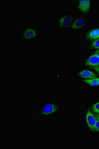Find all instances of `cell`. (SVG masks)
I'll list each match as a JSON object with an SVG mask.
<instances>
[{"mask_svg":"<svg viewBox=\"0 0 99 149\" xmlns=\"http://www.w3.org/2000/svg\"><path fill=\"white\" fill-rule=\"evenodd\" d=\"M73 19V17L72 15L65 14L64 15L60 17L58 19H57V26L59 28L64 29L70 26Z\"/></svg>","mask_w":99,"mask_h":149,"instance_id":"obj_1","label":"cell"},{"mask_svg":"<svg viewBox=\"0 0 99 149\" xmlns=\"http://www.w3.org/2000/svg\"><path fill=\"white\" fill-rule=\"evenodd\" d=\"M86 120L89 129H90L91 131L92 132L97 131L96 123H97V119L90 110H88L86 113Z\"/></svg>","mask_w":99,"mask_h":149,"instance_id":"obj_2","label":"cell"},{"mask_svg":"<svg viewBox=\"0 0 99 149\" xmlns=\"http://www.w3.org/2000/svg\"><path fill=\"white\" fill-rule=\"evenodd\" d=\"M87 25V19L84 17H81L76 19L70 26L73 31H78L85 27Z\"/></svg>","mask_w":99,"mask_h":149,"instance_id":"obj_3","label":"cell"},{"mask_svg":"<svg viewBox=\"0 0 99 149\" xmlns=\"http://www.w3.org/2000/svg\"><path fill=\"white\" fill-rule=\"evenodd\" d=\"M91 3L90 1H79L77 3L78 10L83 14H88L90 11Z\"/></svg>","mask_w":99,"mask_h":149,"instance_id":"obj_4","label":"cell"},{"mask_svg":"<svg viewBox=\"0 0 99 149\" xmlns=\"http://www.w3.org/2000/svg\"><path fill=\"white\" fill-rule=\"evenodd\" d=\"M59 109L58 105L53 104H46L44 105L41 109V114L43 115H51L53 114Z\"/></svg>","mask_w":99,"mask_h":149,"instance_id":"obj_5","label":"cell"},{"mask_svg":"<svg viewBox=\"0 0 99 149\" xmlns=\"http://www.w3.org/2000/svg\"><path fill=\"white\" fill-rule=\"evenodd\" d=\"M85 65L91 67H95L99 65V57L97 55H92L85 61Z\"/></svg>","mask_w":99,"mask_h":149,"instance_id":"obj_6","label":"cell"},{"mask_svg":"<svg viewBox=\"0 0 99 149\" xmlns=\"http://www.w3.org/2000/svg\"><path fill=\"white\" fill-rule=\"evenodd\" d=\"M38 36V31L33 28H27L24 29L22 33V37L25 39H31Z\"/></svg>","mask_w":99,"mask_h":149,"instance_id":"obj_7","label":"cell"},{"mask_svg":"<svg viewBox=\"0 0 99 149\" xmlns=\"http://www.w3.org/2000/svg\"><path fill=\"white\" fill-rule=\"evenodd\" d=\"M85 38L88 40H94L99 38V29L90 30L86 33Z\"/></svg>","mask_w":99,"mask_h":149,"instance_id":"obj_8","label":"cell"},{"mask_svg":"<svg viewBox=\"0 0 99 149\" xmlns=\"http://www.w3.org/2000/svg\"><path fill=\"white\" fill-rule=\"evenodd\" d=\"M78 75L81 78L85 79L86 80L91 79L97 77L96 73H95L91 71H90V70H82L78 73Z\"/></svg>","mask_w":99,"mask_h":149,"instance_id":"obj_9","label":"cell"},{"mask_svg":"<svg viewBox=\"0 0 99 149\" xmlns=\"http://www.w3.org/2000/svg\"><path fill=\"white\" fill-rule=\"evenodd\" d=\"M83 81L90 86H99V77H96L88 80H85Z\"/></svg>","mask_w":99,"mask_h":149,"instance_id":"obj_10","label":"cell"},{"mask_svg":"<svg viewBox=\"0 0 99 149\" xmlns=\"http://www.w3.org/2000/svg\"><path fill=\"white\" fill-rule=\"evenodd\" d=\"M90 46L93 49H99V38L93 41Z\"/></svg>","mask_w":99,"mask_h":149,"instance_id":"obj_11","label":"cell"},{"mask_svg":"<svg viewBox=\"0 0 99 149\" xmlns=\"http://www.w3.org/2000/svg\"><path fill=\"white\" fill-rule=\"evenodd\" d=\"M92 110L95 113L99 114V102L92 105Z\"/></svg>","mask_w":99,"mask_h":149,"instance_id":"obj_12","label":"cell"},{"mask_svg":"<svg viewBox=\"0 0 99 149\" xmlns=\"http://www.w3.org/2000/svg\"><path fill=\"white\" fill-rule=\"evenodd\" d=\"M93 69L95 70L97 73L99 74V65H98V66H96V67H93Z\"/></svg>","mask_w":99,"mask_h":149,"instance_id":"obj_13","label":"cell"},{"mask_svg":"<svg viewBox=\"0 0 99 149\" xmlns=\"http://www.w3.org/2000/svg\"><path fill=\"white\" fill-rule=\"evenodd\" d=\"M96 129H97V131H99V121L98 120L96 123Z\"/></svg>","mask_w":99,"mask_h":149,"instance_id":"obj_14","label":"cell"},{"mask_svg":"<svg viewBox=\"0 0 99 149\" xmlns=\"http://www.w3.org/2000/svg\"><path fill=\"white\" fill-rule=\"evenodd\" d=\"M94 54H95L97 55V56H98L99 57V49L95 51V52L94 53Z\"/></svg>","mask_w":99,"mask_h":149,"instance_id":"obj_15","label":"cell"},{"mask_svg":"<svg viewBox=\"0 0 99 149\" xmlns=\"http://www.w3.org/2000/svg\"><path fill=\"white\" fill-rule=\"evenodd\" d=\"M96 117L98 120L99 121V114H97V115H96Z\"/></svg>","mask_w":99,"mask_h":149,"instance_id":"obj_16","label":"cell"}]
</instances>
